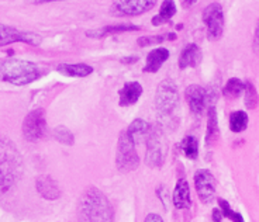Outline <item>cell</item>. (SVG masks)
Returning <instances> with one entry per match:
<instances>
[{
    "label": "cell",
    "mask_w": 259,
    "mask_h": 222,
    "mask_svg": "<svg viewBox=\"0 0 259 222\" xmlns=\"http://www.w3.org/2000/svg\"><path fill=\"white\" fill-rule=\"evenodd\" d=\"M2 79L14 86H26L39 78V68L23 59H7L0 68Z\"/></svg>",
    "instance_id": "obj_1"
},
{
    "label": "cell",
    "mask_w": 259,
    "mask_h": 222,
    "mask_svg": "<svg viewBox=\"0 0 259 222\" xmlns=\"http://www.w3.org/2000/svg\"><path fill=\"white\" fill-rule=\"evenodd\" d=\"M82 214L91 222H111L113 211L107 198L97 189H89L82 200Z\"/></svg>",
    "instance_id": "obj_2"
},
{
    "label": "cell",
    "mask_w": 259,
    "mask_h": 222,
    "mask_svg": "<svg viewBox=\"0 0 259 222\" xmlns=\"http://www.w3.org/2000/svg\"><path fill=\"white\" fill-rule=\"evenodd\" d=\"M117 168L120 172H131L138 168L140 157L136 150V141L128 134V131H123L118 138L117 145Z\"/></svg>",
    "instance_id": "obj_3"
},
{
    "label": "cell",
    "mask_w": 259,
    "mask_h": 222,
    "mask_svg": "<svg viewBox=\"0 0 259 222\" xmlns=\"http://www.w3.org/2000/svg\"><path fill=\"white\" fill-rule=\"evenodd\" d=\"M178 101H179V92H178L175 82L172 79L162 80L156 89L155 94V104L158 111L163 116H168L170 113H174Z\"/></svg>",
    "instance_id": "obj_4"
},
{
    "label": "cell",
    "mask_w": 259,
    "mask_h": 222,
    "mask_svg": "<svg viewBox=\"0 0 259 222\" xmlns=\"http://www.w3.org/2000/svg\"><path fill=\"white\" fill-rule=\"evenodd\" d=\"M47 134L46 113L42 108L32 110L27 114L23 123V135L28 142H37Z\"/></svg>",
    "instance_id": "obj_5"
},
{
    "label": "cell",
    "mask_w": 259,
    "mask_h": 222,
    "mask_svg": "<svg viewBox=\"0 0 259 222\" xmlns=\"http://www.w3.org/2000/svg\"><path fill=\"white\" fill-rule=\"evenodd\" d=\"M9 145L6 144V139L2 141V191L6 193L9 187L13 186V182L16 180V170L19 169V155L13 156L12 152L14 150L13 144L12 148L9 149Z\"/></svg>",
    "instance_id": "obj_6"
},
{
    "label": "cell",
    "mask_w": 259,
    "mask_h": 222,
    "mask_svg": "<svg viewBox=\"0 0 259 222\" xmlns=\"http://www.w3.org/2000/svg\"><path fill=\"white\" fill-rule=\"evenodd\" d=\"M156 0H114L110 13L116 17L140 16L155 6Z\"/></svg>",
    "instance_id": "obj_7"
},
{
    "label": "cell",
    "mask_w": 259,
    "mask_h": 222,
    "mask_svg": "<svg viewBox=\"0 0 259 222\" xmlns=\"http://www.w3.org/2000/svg\"><path fill=\"white\" fill-rule=\"evenodd\" d=\"M203 21L207 27L208 38L211 41L219 39L224 31V13L219 3H211L203 10Z\"/></svg>",
    "instance_id": "obj_8"
},
{
    "label": "cell",
    "mask_w": 259,
    "mask_h": 222,
    "mask_svg": "<svg viewBox=\"0 0 259 222\" xmlns=\"http://www.w3.org/2000/svg\"><path fill=\"white\" fill-rule=\"evenodd\" d=\"M26 42L28 45H39L41 37L38 34L30 31H19L14 27H7L6 24L0 26V45H9L13 42Z\"/></svg>",
    "instance_id": "obj_9"
},
{
    "label": "cell",
    "mask_w": 259,
    "mask_h": 222,
    "mask_svg": "<svg viewBox=\"0 0 259 222\" xmlns=\"http://www.w3.org/2000/svg\"><path fill=\"white\" fill-rule=\"evenodd\" d=\"M194 187L201 203H210L215 194V179L211 172L206 169L197 170L194 175Z\"/></svg>",
    "instance_id": "obj_10"
},
{
    "label": "cell",
    "mask_w": 259,
    "mask_h": 222,
    "mask_svg": "<svg viewBox=\"0 0 259 222\" xmlns=\"http://www.w3.org/2000/svg\"><path fill=\"white\" fill-rule=\"evenodd\" d=\"M163 162V137L158 128L149 132L148 148H147V163L152 168L161 166Z\"/></svg>",
    "instance_id": "obj_11"
},
{
    "label": "cell",
    "mask_w": 259,
    "mask_h": 222,
    "mask_svg": "<svg viewBox=\"0 0 259 222\" xmlns=\"http://www.w3.org/2000/svg\"><path fill=\"white\" fill-rule=\"evenodd\" d=\"M185 97L188 100V104L190 110L193 111L196 116H200L201 113L206 108V103H207V93L206 90L199 85L189 86L185 92Z\"/></svg>",
    "instance_id": "obj_12"
},
{
    "label": "cell",
    "mask_w": 259,
    "mask_h": 222,
    "mask_svg": "<svg viewBox=\"0 0 259 222\" xmlns=\"http://www.w3.org/2000/svg\"><path fill=\"white\" fill-rule=\"evenodd\" d=\"M174 205L178 209H186L190 208L192 205V198H190V187L186 179H179L176 187L174 190Z\"/></svg>",
    "instance_id": "obj_13"
},
{
    "label": "cell",
    "mask_w": 259,
    "mask_h": 222,
    "mask_svg": "<svg viewBox=\"0 0 259 222\" xmlns=\"http://www.w3.org/2000/svg\"><path fill=\"white\" fill-rule=\"evenodd\" d=\"M143 94V86L138 82H128L120 89L118 96H120V105L121 107H128V105L136 104L138 98Z\"/></svg>",
    "instance_id": "obj_14"
},
{
    "label": "cell",
    "mask_w": 259,
    "mask_h": 222,
    "mask_svg": "<svg viewBox=\"0 0 259 222\" xmlns=\"http://www.w3.org/2000/svg\"><path fill=\"white\" fill-rule=\"evenodd\" d=\"M203 55L199 46L196 44H188V45L183 48L181 57H179V68L185 69V68H196V66L200 65Z\"/></svg>",
    "instance_id": "obj_15"
},
{
    "label": "cell",
    "mask_w": 259,
    "mask_h": 222,
    "mask_svg": "<svg viewBox=\"0 0 259 222\" xmlns=\"http://www.w3.org/2000/svg\"><path fill=\"white\" fill-rule=\"evenodd\" d=\"M169 58V51L166 48H155L152 49L151 52L148 53L147 57V64H145V68H144V72L149 73H155L161 69V66L168 61Z\"/></svg>",
    "instance_id": "obj_16"
},
{
    "label": "cell",
    "mask_w": 259,
    "mask_h": 222,
    "mask_svg": "<svg viewBox=\"0 0 259 222\" xmlns=\"http://www.w3.org/2000/svg\"><path fill=\"white\" fill-rule=\"evenodd\" d=\"M37 190L46 200H57L61 196L58 184L50 176H41L37 180Z\"/></svg>",
    "instance_id": "obj_17"
},
{
    "label": "cell",
    "mask_w": 259,
    "mask_h": 222,
    "mask_svg": "<svg viewBox=\"0 0 259 222\" xmlns=\"http://www.w3.org/2000/svg\"><path fill=\"white\" fill-rule=\"evenodd\" d=\"M140 27L134 26V24H117V26H107L103 28H99V30H92L88 31L86 35L92 37V38H103L111 34H120L125 33V31H138Z\"/></svg>",
    "instance_id": "obj_18"
},
{
    "label": "cell",
    "mask_w": 259,
    "mask_h": 222,
    "mask_svg": "<svg viewBox=\"0 0 259 222\" xmlns=\"http://www.w3.org/2000/svg\"><path fill=\"white\" fill-rule=\"evenodd\" d=\"M57 69L59 73H62L65 76H71V78H86L93 72V68L86 64H71V65L62 64Z\"/></svg>",
    "instance_id": "obj_19"
},
{
    "label": "cell",
    "mask_w": 259,
    "mask_h": 222,
    "mask_svg": "<svg viewBox=\"0 0 259 222\" xmlns=\"http://www.w3.org/2000/svg\"><path fill=\"white\" fill-rule=\"evenodd\" d=\"M176 13V5L174 0H163V3L161 5V10L159 13L156 14L155 17L152 19V24L154 26H161L163 23H166L172 19Z\"/></svg>",
    "instance_id": "obj_20"
},
{
    "label": "cell",
    "mask_w": 259,
    "mask_h": 222,
    "mask_svg": "<svg viewBox=\"0 0 259 222\" xmlns=\"http://www.w3.org/2000/svg\"><path fill=\"white\" fill-rule=\"evenodd\" d=\"M219 124H217V113L213 105L208 108V123H207V134H206V144L208 146L219 139Z\"/></svg>",
    "instance_id": "obj_21"
},
{
    "label": "cell",
    "mask_w": 259,
    "mask_h": 222,
    "mask_svg": "<svg viewBox=\"0 0 259 222\" xmlns=\"http://www.w3.org/2000/svg\"><path fill=\"white\" fill-rule=\"evenodd\" d=\"M248 127V114L245 111H234L230 117V130L233 132H242Z\"/></svg>",
    "instance_id": "obj_22"
},
{
    "label": "cell",
    "mask_w": 259,
    "mask_h": 222,
    "mask_svg": "<svg viewBox=\"0 0 259 222\" xmlns=\"http://www.w3.org/2000/svg\"><path fill=\"white\" fill-rule=\"evenodd\" d=\"M181 149L188 159H193L194 160V159H197V156H199V142L192 135L183 138V141H182L181 144Z\"/></svg>",
    "instance_id": "obj_23"
},
{
    "label": "cell",
    "mask_w": 259,
    "mask_h": 222,
    "mask_svg": "<svg viewBox=\"0 0 259 222\" xmlns=\"http://www.w3.org/2000/svg\"><path fill=\"white\" fill-rule=\"evenodd\" d=\"M128 134L133 137V139L138 142V141H141L143 138L147 137V134H148V125L147 123L144 121V120H134L131 125L128 127Z\"/></svg>",
    "instance_id": "obj_24"
},
{
    "label": "cell",
    "mask_w": 259,
    "mask_h": 222,
    "mask_svg": "<svg viewBox=\"0 0 259 222\" xmlns=\"http://www.w3.org/2000/svg\"><path fill=\"white\" fill-rule=\"evenodd\" d=\"M244 90H245V85L241 82L240 79L233 78L227 82V85L224 86V90H223V93H224V96H226V97L235 98V97H238V96H241Z\"/></svg>",
    "instance_id": "obj_25"
},
{
    "label": "cell",
    "mask_w": 259,
    "mask_h": 222,
    "mask_svg": "<svg viewBox=\"0 0 259 222\" xmlns=\"http://www.w3.org/2000/svg\"><path fill=\"white\" fill-rule=\"evenodd\" d=\"M54 137L62 145H73V141H75L73 134L66 127H62V125H59L54 130Z\"/></svg>",
    "instance_id": "obj_26"
},
{
    "label": "cell",
    "mask_w": 259,
    "mask_h": 222,
    "mask_svg": "<svg viewBox=\"0 0 259 222\" xmlns=\"http://www.w3.org/2000/svg\"><path fill=\"white\" fill-rule=\"evenodd\" d=\"M219 205H220V209H221V212H223V216H226V218H228L230 221H233V222H244V218H242V215H241L240 212H237V211L231 209L230 204L227 203L226 200L220 198V200H219Z\"/></svg>",
    "instance_id": "obj_27"
},
{
    "label": "cell",
    "mask_w": 259,
    "mask_h": 222,
    "mask_svg": "<svg viewBox=\"0 0 259 222\" xmlns=\"http://www.w3.org/2000/svg\"><path fill=\"white\" fill-rule=\"evenodd\" d=\"M245 105L249 110H252L258 105V94H256V90L251 83L245 85Z\"/></svg>",
    "instance_id": "obj_28"
},
{
    "label": "cell",
    "mask_w": 259,
    "mask_h": 222,
    "mask_svg": "<svg viewBox=\"0 0 259 222\" xmlns=\"http://www.w3.org/2000/svg\"><path fill=\"white\" fill-rule=\"evenodd\" d=\"M165 39L163 35H152V37H141L138 38V45L140 46H149L155 45V44H161Z\"/></svg>",
    "instance_id": "obj_29"
},
{
    "label": "cell",
    "mask_w": 259,
    "mask_h": 222,
    "mask_svg": "<svg viewBox=\"0 0 259 222\" xmlns=\"http://www.w3.org/2000/svg\"><path fill=\"white\" fill-rule=\"evenodd\" d=\"M144 222H163V219H162V216L158 215V214H149V215H147V218H145V221Z\"/></svg>",
    "instance_id": "obj_30"
},
{
    "label": "cell",
    "mask_w": 259,
    "mask_h": 222,
    "mask_svg": "<svg viewBox=\"0 0 259 222\" xmlns=\"http://www.w3.org/2000/svg\"><path fill=\"white\" fill-rule=\"evenodd\" d=\"M221 218H223V212L221 209H213V221L214 222H221Z\"/></svg>",
    "instance_id": "obj_31"
},
{
    "label": "cell",
    "mask_w": 259,
    "mask_h": 222,
    "mask_svg": "<svg viewBox=\"0 0 259 222\" xmlns=\"http://www.w3.org/2000/svg\"><path fill=\"white\" fill-rule=\"evenodd\" d=\"M138 61V58H131V59H121V62H137Z\"/></svg>",
    "instance_id": "obj_32"
},
{
    "label": "cell",
    "mask_w": 259,
    "mask_h": 222,
    "mask_svg": "<svg viewBox=\"0 0 259 222\" xmlns=\"http://www.w3.org/2000/svg\"><path fill=\"white\" fill-rule=\"evenodd\" d=\"M183 2H185L186 5H194V3H196L197 0H183Z\"/></svg>",
    "instance_id": "obj_33"
},
{
    "label": "cell",
    "mask_w": 259,
    "mask_h": 222,
    "mask_svg": "<svg viewBox=\"0 0 259 222\" xmlns=\"http://www.w3.org/2000/svg\"><path fill=\"white\" fill-rule=\"evenodd\" d=\"M255 44H256V45H259V28H258V31H256V38H255Z\"/></svg>",
    "instance_id": "obj_34"
},
{
    "label": "cell",
    "mask_w": 259,
    "mask_h": 222,
    "mask_svg": "<svg viewBox=\"0 0 259 222\" xmlns=\"http://www.w3.org/2000/svg\"><path fill=\"white\" fill-rule=\"evenodd\" d=\"M38 2H55V0H38Z\"/></svg>",
    "instance_id": "obj_35"
}]
</instances>
